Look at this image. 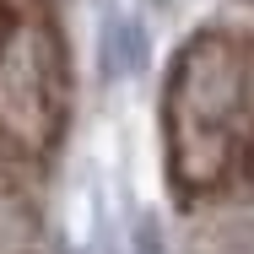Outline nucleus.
I'll return each mask as SVG.
<instances>
[{"label":"nucleus","instance_id":"nucleus-2","mask_svg":"<svg viewBox=\"0 0 254 254\" xmlns=\"http://www.w3.org/2000/svg\"><path fill=\"white\" fill-rule=\"evenodd\" d=\"M70 125V44L54 0H0V168H44Z\"/></svg>","mask_w":254,"mask_h":254},{"label":"nucleus","instance_id":"nucleus-1","mask_svg":"<svg viewBox=\"0 0 254 254\" xmlns=\"http://www.w3.org/2000/svg\"><path fill=\"white\" fill-rule=\"evenodd\" d=\"M162 168L179 205H216L254 184V33L200 27L173 49Z\"/></svg>","mask_w":254,"mask_h":254},{"label":"nucleus","instance_id":"nucleus-4","mask_svg":"<svg viewBox=\"0 0 254 254\" xmlns=\"http://www.w3.org/2000/svg\"><path fill=\"white\" fill-rule=\"evenodd\" d=\"M249 5H254V0H249Z\"/></svg>","mask_w":254,"mask_h":254},{"label":"nucleus","instance_id":"nucleus-3","mask_svg":"<svg viewBox=\"0 0 254 254\" xmlns=\"http://www.w3.org/2000/svg\"><path fill=\"white\" fill-rule=\"evenodd\" d=\"M22 238H27V222H22V205L0 190V254H22Z\"/></svg>","mask_w":254,"mask_h":254}]
</instances>
